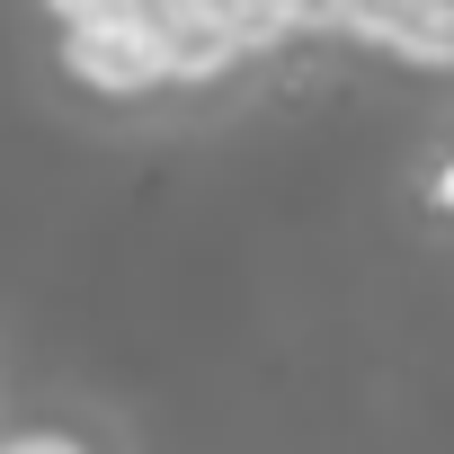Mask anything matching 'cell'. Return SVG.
I'll list each match as a JSON object with an SVG mask.
<instances>
[{
  "label": "cell",
  "mask_w": 454,
  "mask_h": 454,
  "mask_svg": "<svg viewBox=\"0 0 454 454\" xmlns=\"http://www.w3.org/2000/svg\"><path fill=\"white\" fill-rule=\"evenodd\" d=\"M321 36L374 45V54L419 63V72L454 63V10L445 0H321Z\"/></svg>",
  "instance_id": "1"
},
{
  "label": "cell",
  "mask_w": 454,
  "mask_h": 454,
  "mask_svg": "<svg viewBox=\"0 0 454 454\" xmlns=\"http://www.w3.org/2000/svg\"><path fill=\"white\" fill-rule=\"evenodd\" d=\"M63 72L98 98H152L160 90V45L143 27V10L125 19H63Z\"/></svg>",
  "instance_id": "2"
},
{
  "label": "cell",
  "mask_w": 454,
  "mask_h": 454,
  "mask_svg": "<svg viewBox=\"0 0 454 454\" xmlns=\"http://www.w3.org/2000/svg\"><path fill=\"white\" fill-rule=\"evenodd\" d=\"M0 454H90V445L63 427H27V436H0Z\"/></svg>",
  "instance_id": "3"
},
{
  "label": "cell",
  "mask_w": 454,
  "mask_h": 454,
  "mask_svg": "<svg viewBox=\"0 0 454 454\" xmlns=\"http://www.w3.org/2000/svg\"><path fill=\"white\" fill-rule=\"evenodd\" d=\"M54 19H125V10H143V0H45Z\"/></svg>",
  "instance_id": "4"
}]
</instances>
